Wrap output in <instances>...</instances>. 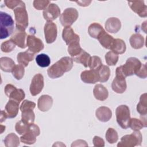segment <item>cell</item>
I'll return each instance as SVG.
<instances>
[{
	"instance_id": "5b68a950",
	"label": "cell",
	"mask_w": 147,
	"mask_h": 147,
	"mask_svg": "<svg viewBox=\"0 0 147 147\" xmlns=\"http://www.w3.org/2000/svg\"><path fill=\"white\" fill-rule=\"evenodd\" d=\"M142 141V136L139 130L134 131L130 134L123 136L117 144L118 147H133L141 145Z\"/></svg>"
},
{
	"instance_id": "8d00e7d4",
	"label": "cell",
	"mask_w": 147,
	"mask_h": 147,
	"mask_svg": "<svg viewBox=\"0 0 147 147\" xmlns=\"http://www.w3.org/2000/svg\"><path fill=\"white\" fill-rule=\"evenodd\" d=\"M105 137L107 141L110 144L117 142L118 140V135L117 131L111 127H110L107 130Z\"/></svg>"
},
{
	"instance_id": "7402d4cb",
	"label": "cell",
	"mask_w": 147,
	"mask_h": 147,
	"mask_svg": "<svg viewBox=\"0 0 147 147\" xmlns=\"http://www.w3.org/2000/svg\"><path fill=\"white\" fill-rule=\"evenodd\" d=\"M20 103L13 100L9 99L8 102L5 106V111L7 114V118H15L18 113Z\"/></svg>"
},
{
	"instance_id": "8992f818",
	"label": "cell",
	"mask_w": 147,
	"mask_h": 147,
	"mask_svg": "<svg viewBox=\"0 0 147 147\" xmlns=\"http://www.w3.org/2000/svg\"><path fill=\"white\" fill-rule=\"evenodd\" d=\"M115 115L118 125L123 129H127L131 118L129 107L125 105L118 106L115 110Z\"/></svg>"
},
{
	"instance_id": "e575fe53",
	"label": "cell",
	"mask_w": 147,
	"mask_h": 147,
	"mask_svg": "<svg viewBox=\"0 0 147 147\" xmlns=\"http://www.w3.org/2000/svg\"><path fill=\"white\" fill-rule=\"evenodd\" d=\"M68 45V52L72 57L78 55L83 50L80 45L79 41H74Z\"/></svg>"
},
{
	"instance_id": "816d5d0a",
	"label": "cell",
	"mask_w": 147,
	"mask_h": 147,
	"mask_svg": "<svg viewBox=\"0 0 147 147\" xmlns=\"http://www.w3.org/2000/svg\"><path fill=\"white\" fill-rule=\"evenodd\" d=\"M76 2L81 6H87L90 5V3L91 2V1H76Z\"/></svg>"
},
{
	"instance_id": "1f68e13d",
	"label": "cell",
	"mask_w": 147,
	"mask_h": 147,
	"mask_svg": "<svg viewBox=\"0 0 147 147\" xmlns=\"http://www.w3.org/2000/svg\"><path fill=\"white\" fill-rule=\"evenodd\" d=\"M137 110L141 116L146 115L147 114V98L146 94H143L141 95L140 102L137 106Z\"/></svg>"
},
{
	"instance_id": "4316f807",
	"label": "cell",
	"mask_w": 147,
	"mask_h": 147,
	"mask_svg": "<svg viewBox=\"0 0 147 147\" xmlns=\"http://www.w3.org/2000/svg\"><path fill=\"white\" fill-rule=\"evenodd\" d=\"M16 65L12 59L8 57H2L0 59V68L2 71L10 72Z\"/></svg>"
},
{
	"instance_id": "d4e9b609",
	"label": "cell",
	"mask_w": 147,
	"mask_h": 147,
	"mask_svg": "<svg viewBox=\"0 0 147 147\" xmlns=\"http://www.w3.org/2000/svg\"><path fill=\"white\" fill-rule=\"evenodd\" d=\"M98 40L103 47L105 48L106 49H110L114 38L113 37V36L105 32V30H104L99 36Z\"/></svg>"
},
{
	"instance_id": "484cf974",
	"label": "cell",
	"mask_w": 147,
	"mask_h": 147,
	"mask_svg": "<svg viewBox=\"0 0 147 147\" xmlns=\"http://www.w3.org/2000/svg\"><path fill=\"white\" fill-rule=\"evenodd\" d=\"M129 42L133 48L136 49H140L142 48L144 45V38L140 34L135 33L130 36Z\"/></svg>"
},
{
	"instance_id": "30bf717a",
	"label": "cell",
	"mask_w": 147,
	"mask_h": 147,
	"mask_svg": "<svg viewBox=\"0 0 147 147\" xmlns=\"http://www.w3.org/2000/svg\"><path fill=\"white\" fill-rule=\"evenodd\" d=\"M6 95L9 99L13 100L19 103L24 99L25 94L24 91L21 88H17L11 84L6 85L4 89Z\"/></svg>"
},
{
	"instance_id": "52a82bcc",
	"label": "cell",
	"mask_w": 147,
	"mask_h": 147,
	"mask_svg": "<svg viewBox=\"0 0 147 147\" xmlns=\"http://www.w3.org/2000/svg\"><path fill=\"white\" fill-rule=\"evenodd\" d=\"M79 13L77 10L73 7L67 8L60 16V22L64 27L71 26L78 19Z\"/></svg>"
},
{
	"instance_id": "ba28073f",
	"label": "cell",
	"mask_w": 147,
	"mask_h": 147,
	"mask_svg": "<svg viewBox=\"0 0 147 147\" xmlns=\"http://www.w3.org/2000/svg\"><path fill=\"white\" fill-rule=\"evenodd\" d=\"M40 133V130L37 125L33 123L29 124L27 131L20 137V140L25 144H33L36 141V137L39 136Z\"/></svg>"
},
{
	"instance_id": "2e32d148",
	"label": "cell",
	"mask_w": 147,
	"mask_h": 147,
	"mask_svg": "<svg viewBox=\"0 0 147 147\" xmlns=\"http://www.w3.org/2000/svg\"><path fill=\"white\" fill-rule=\"evenodd\" d=\"M128 4L131 9L141 17L147 16V6L144 1H128Z\"/></svg>"
},
{
	"instance_id": "f35d334b",
	"label": "cell",
	"mask_w": 147,
	"mask_h": 147,
	"mask_svg": "<svg viewBox=\"0 0 147 147\" xmlns=\"http://www.w3.org/2000/svg\"><path fill=\"white\" fill-rule=\"evenodd\" d=\"M105 60L107 65H115L118 61V55L112 51H109L105 55Z\"/></svg>"
},
{
	"instance_id": "681fc988",
	"label": "cell",
	"mask_w": 147,
	"mask_h": 147,
	"mask_svg": "<svg viewBox=\"0 0 147 147\" xmlns=\"http://www.w3.org/2000/svg\"><path fill=\"white\" fill-rule=\"evenodd\" d=\"M88 146L87 144L86 143V142L84 140H76L74 142H73V143L71 145V146Z\"/></svg>"
},
{
	"instance_id": "277c9868",
	"label": "cell",
	"mask_w": 147,
	"mask_h": 147,
	"mask_svg": "<svg viewBox=\"0 0 147 147\" xmlns=\"http://www.w3.org/2000/svg\"><path fill=\"white\" fill-rule=\"evenodd\" d=\"M141 65L142 63L139 59L136 57H131L127 59L125 64L118 67V68L124 77L126 78L136 74L141 68Z\"/></svg>"
},
{
	"instance_id": "ffe728a7",
	"label": "cell",
	"mask_w": 147,
	"mask_h": 147,
	"mask_svg": "<svg viewBox=\"0 0 147 147\" xmlns=\"http://www.w3.org/2000/svg\"><path fill=\"white\" fill-rule=\"evenodd\" d=\"M53 104L52 98L48 95H42L38 99L37 107L41 111H47L52 107Z\"/></svg>"
},
{
	"instance_id": "5bb4252c",
	"label": "cell",
	"mask_w": 147,
	"mask_h": 147,
	"mask_svg": "<svg viewBox=\"0 0 147 147\" xmlns=\"http://www.w3.org/2000/svg\"><path fill=\"white\" fill-rule=\"evenodd\" d=\"M42 14L47 22H52L60 15V9L56 4L50 3L43 10Z\"/></svg>"
},
{
	"instance_id": "f6af8a7d",
	"label": "cell",
	"mask_w": 147,
	"mask_h": 147,
	"mask_svg": "<svg viewBox=\"0 0 147 147\" xmlns=\"http://www.w3.org/2000/svg\"><path fill=\"white\" fill-rule=\"evenodd\" d=\"M4 3L8 8L14 10L18 6L22 4L24 2L20 0H5L4 1Z\"/></svg>"
},
{
	"instance_id": "ab89813d",
	"label": "cell",
	"mask_w": 147,
	"mask_h": 147,
	"mask_svg": "<svg viewBox=\"0 0 147 147\" xmlns=\"http://www.w3.org/2000/svg\"><path fill=\"white\" fill-rule=\"evenodd\" d=\"M102 65V60L99 57L96 56L91 57V59L88 65V67L91 69L98 71Z\"/></svg>"
},
{
	"instance_id": "6da1fadb",
	"label": "cell",
	"mask_w": 147,
	"mask_h": 147,
	"mask_svg": "<svg viewBox=\"0 0 147 147\" xmlns=\"http://www.w3.org/2000/svg\"><path fill=\"white\" fill-rule=\"evenodd\" d=\"M73 67V60L71 57L65 56L61 58L52 65L47 70L51 79H56L62 76L65 72L69 71Z\"/></svg>"
},
{
	"instance_id": "f907efd6",
	"label": "cell",
	"mask_w": 147,
	"mask_h": 147,
	"mask_svg": "<svg viewBox=\"0 0 147 147\" xmlns=\"http://www.w3.org/2000/svg\"><path fill=\"white\" fill-rule=\"evenodd\" d=\"M7 118V114H6V111H3V110H2L1 111V117H0L1 123L3 122L4 121H5Z\"/></svg>"
},
{
	"instance_id": "f546056e",
	"label": "cell",
	"mask_w": 147,
	"mask_h": 147,
	"mask_svg": "<svg viewBox=\"0 0 147 147\" xmlns=\"http://www.w3.org/2000/svg\"><path fill=\"white\" fill-rule=\"evenodd\" d=\"M103 27L98 23L91 24L88 28V33L89 35L95 39H98L100 34L104 31Z\"/></svg>"
},
{
	"instance_id": "83f0119b",
	"label": "cell",
	"mask_w": 147,
	"mask_h": 147,
	"mask_svg": "<svg viewBox=\"0 0 147 147\" xmlns=\"http://www.w3.org/2000/svg\"><path fill=\"white\" fill-rule=\"evenodd\" d=\"M126 49V44L124 41L120 38L114 39L113 44L110 48V50L116 54L123 53Z\"/></svg>"
},
{
	"instance_id": "e0dca14e",
	"label": "cell",
	"mask_w": 147,
	"mask_h": 147,
	"mask_svg": "<svg viewBox=\"0 0 147 147\" xmlns=\"http://www.w3.org/2000/svg\"><path fill=\"white\" fill-rule=\"evenodd\" d=\"M98 71L92 69L83 71L80 75L81 80L86 83L94 84L99 82Z\"/></svg>"
},
{
	"instance_id": "d6986e66",
	"label": "cell",
	"mask_w": 147,
	"mask_h": 147,
	"mask_svg": "<svg viewBox=\"0 0 147 147\" xmlns=\"http://www.w3.org/2000/svg\"><path fill=\"white\" fill-rule=\"evenodd\" d=\"M62 37L67 45L76 41H79V36L75 33L71 26L65 27L63 30Z\"/></svg>"
},
{
	"instance_id": "bcb514c9",
	"label": "cell",
	"mask_w": 147,
	"mask_h": 147,
	"mask_svg": "<svg viewBox=\"0 0 147 147\" xmlns=\"http://www.w3.org/2000/svg\"><path fill=\"white\" fill-rule=\"evenodd\" d=\"M36 107V103L33 102L28 100H24L22 103L21 105L20 106V109L22 111L28 109H32L33 110Z\"/></svg>"
},
{
	"instance_id": "44dd1931",
	"label": "cell",
	"mask_w": 147,
	"mask_h": 147,
	"mask_svg": "<svg viewBox=\"0 0 147 147\" xmlns=\"http://www.w3.org/2000/svg\"><path fill=\"white\" fill-rule=\"evenodd\" d=\"M95 115L99 121L106 122L111 119L112 117V112L109 107L101 106L98 108L96 110Z\"/></svg>"
},
{
	"instance_id": "ee69618b",
	"label": "cell",
	"mask_w": 147,
	"mask_h": 147,
	"mask_svg": "<svg viewBox=\"0 0 147 147\" xmlns=\"http://www.w3.org/2000/svg\"><path fill=\"white\" fill-rule=\"evenodd\" d=\"M49 4L50 1L47 0H35L33 3L34 7L38 10H44Z\"/></svg>"
},
{
	"instance_id": "b9f144b4",
	"label": "cell",
	"mask_w": 147,
	"mask_h": 147,
	"mask_svg": "<svg viewBox=\"0 0 147 147\" xmlns=\"http://www.w3.org/2000/svg\"><path fill=\"white\" fill-rule=\"evenodd\" d=\"M16 45L10 40H7L2 43L1 49L3 52L9 53L11 52L16 47Z\"/></svg>"
},
{
	"instance_id": "8fae6325",
	"label": "cell",
	"mask_w": 147,
	"mask_h": 147,
	"mask_svg": "<svg viewBox=\"0 0 147 147\" xmlns=\"http://www.w3.org/2000/svg\"><path fill=\"white\" fill-rule=\"evenodd\" d=\"M26 46L28 47V50L34 54L38 53L44 47L42 41L33 34H30L27 36Z\"/></svg>"
},
{
	"instance_id": "4fadbf2b",
	"label": "cell",
	"mask_w": 147,
	"mask_h": 147,
	"mask_svg": "<svg viewBox=\"0 0 147 147\" xmlns=\"http://www.w3.org/2000/svg\"><path fill=\"white\" fill-rule=\"evenodd\" d=\"M45 39L48 44H51L55 41L57 35V29L56 25L53 22H47L44 26Z\"/></svg>"
},
{
	"instance_id": "d6a6232c",
	"label": "cell",
	"mask_w": 147,
	"mask_h": 147,
	"mask_svg": "<svg viewBox=\"0 0 147 147\" xmlns=\"http://www.w3.org/2000/svg\"><path fill=\"white\" fill-rule=\"evenodd\" d=\"M32 109L25 110L21 111V120L29 125L33 123L35 119V115Z\"/></svg>"
},
{
	"instance_id": "4dcf8cb0",
	"label": "cell",
	"mask_w": 147,
	"mask_h": 147,
	"mask_svg": "<svg viewBox=\"0 0 147 147\" xmlns=\"http://www.w3.org/2000/svg\"><path fill=\"white\" fill-rule=\"evenodd\" d=\"M4 144L6 147H17L20 145L19 138L16 134L11 133L6 136Z\"/></svg>"
},
{
	"instance_id": "836d02e7",
	"label": "cell",
	"mask_w": 147,
	"mask_h": 147,
	"mask_svg": "<svg viewBox=\"0 0 147 147\" xmlns=\"http://www.w3.org/2000/svg\"><path fill=\"white\" fill-rule=\"evenodd\" d=\"M99 82L103 83L107 82L110 76V69L109 67L105 65H102L98 70Z\"/></svg>"
},
{
	"instance_id": "9a60e30c",
	"label": "cell",
	"mask_w": 147,
	"mask_h": 147,
	"mask_svg": "<svg viewBox=\"0 0 147 147\" xmlns=\"http://www.w3.org/2000/svg\"><path fill=\"white\" fill-rule=\"evenodd\" d=\"M26 38H27V34L25 30L16 28L10 40L20 48L24 49L27 47L25 43Z\"/></svg>"
},
{
	"instance_id": "7c38bea8",
	"label": "cell",
	"mask_w": 147,
	"mask_h": 147,
	"mask_svg": "<svg viewBox=\"0 0 147 147\" xmlns=\"http://www.w3.org/2000/svg\"><path fill=\"white\" fill-rule=\"evenodd\" d=\"M44 86V77L41 74H36L32 78L30 86V92L32 96H36L40 94Z\"/></svg>"
},
{
	"instance_id": "d590c367",
	"label": "cell",
	"mask_w": 147,
	"mask_h": 147,
	"mask_svg": "<svg viewBox=\"0 0 147 147\" xmlns=\"http://www.w3.org/2000/svg\"><path fill=\"white\" fill-rule=\"evenodd\" d=\"M36 61L38 66L41 67H47L51 63V59L47 55L41 53L37 55L36 57Z\"/></svg>"
},
{
	"instance_id": "60d3db41",
	"label": "cell",
	"mask_w": 147,
	"mask_h": 147,
	"mask_svg": "<svg viewBox=\"0 0 147 147\" xmlns=\"http://www.w3.org/2000/svg\"><path fill=\"white\" fill-rule=\"evenodd\" d=\"M11 73L14 78H16L17 80H20L23 78L24 75V67L21 64L16 65L13 68Z\"/></svg>"
},
{
	"instance_id": "603a6c76",
	"label": "cell",
	"mask_w": 147,
	"mask_h": 147,
	"mask_svg": "<svg viewBox=\"0 0 147 147\" xmlns=\"http://www.w3.org/2000/svg\"><path fill=\"white\" fill-rule=\"evenodd\" d=\"M34 54L28 49L23 52H20L17 56V60L18 63L26 67L28 65L29 63L33 60Z\"/></svg>"
},
{
	"instance_id": "cb8c5ba5",
	"label": "cell",
	"mask_w": 147,
	"mask_h": 147,
	"mask_svg": "<svg viewBox=\"0 0 147 147\" xmlns=\"http://www.w3.org/2000/svg\"><path fill=\"white\" fill-rule=\"evenodd\" d=\"M93 94L95 98L100 101L106 100L109 96L108 90L101 84H97L95 86Z\"/></svg>"
},
{
	"instance_id": "f1b7e54d",
	"label": "cell",
	"mask_w": 147,
	"mask_h": 147,
	"mask_svg": "<svg viewBox=\"0 0 147 147\" xmlns=\"http://www.w3.org/2000/svg\"><path fill=\"white\" fill-rule=\"evenodd\" d=\"M72 60L78 63H80L84 67H88L89 63L91 59V56L85 51L82 50V52L77 56L72 57Z\"/></svg>"
},
{
	"instance_id": "74e56055",
	"label": "cell",
	"mask_w": 147,
	"mask_h": 147,
	"mask_svg": "<svg viewBox=\"0 0 147 147\" xmlns=\"http://www.w3.org/2000/svg\"><path fill=\"white\" fill-rule=\"evenodd\" d=\"M129 127L131 130L134 131L140 130L144 127H146V125L144 124L142 120L138 119L136 118H130L129 122Z\"/></svg>"
},
{
	"instance_id": "7dc6e473",
	"label": "cell",
	"mask_w": 147,
	"mask_h": 147,
	"mask_svg": "<svg viewBox=\"0 0 147 147\" xmlns=\"http://www.w3.org/2000/svg\"><path fill=\"white\" fill-rule=\"evenodd\" d=\"M137 76L140 78L145 79L147 76V71H146V66L145 64H142L141 68L138 69V71L136 73Z\"/></svg>"
},
{
	"instance_id": "c3c4849f",
	"label": "cell",
	"mask_w": 147,
	"mask_h": 147,
	"mask_svg": "<svg viewBox=\"0 0 147 147\" xmlns=\"http://www.w3.org/2000/svg\"><path fill=\"white\" fill-rule=\"evenodd\" d=\"M92 142L94 146L96 147H103L105 146L104 140L98 136H94L92 140Z\"/></svg>"
},
{
	"instance_id": "7a4b0ae2",
	"label": "cell",
	"mask_w": 147,
	"mask_h": 147,
	"mask_svg": "<svg viewBox=\"0 0 147 147\" xmlns=\"http://www.w3.org/2000/svg\"><path fill=\"white\" fill-rule=\"evenodd\" d=\"M0 38L3 39L11 35L14 30V21L7 13L0 12Z\"/></svg>"
},
{
	"instance_id": "9c48e42d",
	"label": "cell",
	"mask_w": 147,
	"mask_h": 147,
	"mask_svg": "<svg viewBox=\"0 0 147 147\" xmlns=\"http://www.w3.org/2000/svg\"><path fill=\"white\" fill-rule=\"evenodd\" d=\"M111 88L114 92L118 94H122L126 90L127 84L125 78L122 75L118 67L116 68L115 77L112 82Z\"/></svg>"
},
{
	"instance_id": "7bdbcfd3",
	"label": "cell",
	"mask_w": 147,
	"mask_h": 147,
	"mask_svg": "<svg viewBox=\"0 0 147 147\" xmlns=\"http://www.w3.org/2000/svg\"><path fill=\"white\" fill-rule=\"evenodd\" d=\"M29 125L23 122L22 120L17 122L15 125L16 131L20 135L24 134L27 131Z\"/></svg>"
},
{
	"instance_id": "3957f363",
	"label": "cell",
	"mask_w": 147,
	"mask_h": 147,
	"mask_svg": "<svg viewBox=\"0 0 147 147\" xmlns=\"http://www.w3.org/2000/svg\"><path fill=\"white\" fill-rule=\"evenodd\" d=\"M16 28L25 30L28 26V15L26 10L25 4L24 2L14 10Z\"/></svg>"
},
{
	"instance_id": "ac0fdd59",
	"label": "cell",
	"mask_w": 147,
	"mask_h": 147,
	"mask_svg": "<svg viewBox=\"0 0 147 147\" xmlns=\"http://www.w3.org/2000/svg\"><path fill=\"white\" fill-rule=\"evenodd\" d=\"M121 22L120 20L116 17H111L108 18L105 22L106 30L111 33H116L121 29Z\"/></svg>"
}]
</instances>
